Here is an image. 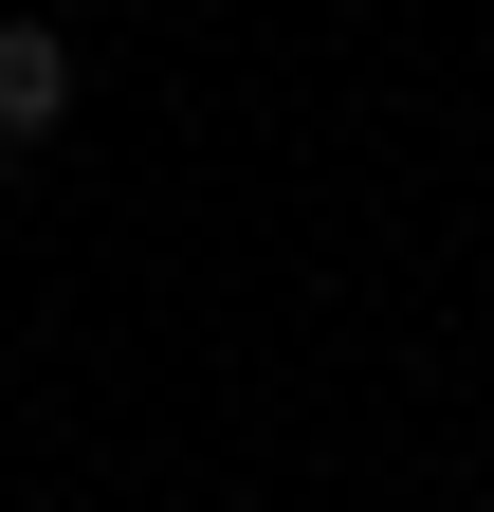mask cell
I'll return each instance as SVG.
<instances>
[{
  "label": "cell",
  "instance_id": "obj_1",
  "mask_svg": "<svg viewBox=\"0 0 494 512\" xmlns=\"http://www.w3.org/2000/svg\"><path fill=\"white\" fill-rule=\"evenodd\" d=\"M55 110H74V37H55V19H0V147H37Z\"/></svg>",
  "mask_w": 494,
  "mask_h": 512
}]
</instances>
